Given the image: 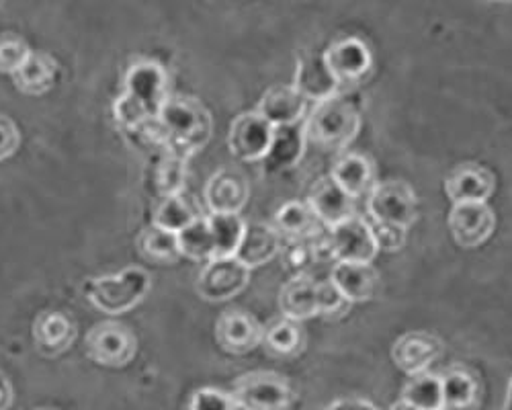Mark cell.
Returning <instances> with one entry per match:
<instances>
[{
  "instance_id": "21",
  "label": "cell",
  "mask_w": 512,
  "mask_h": 410,
  "mask_svg": "<svg viewBox=\"0 0 512 410\" xmlns=\"http://www.w3.org/2000/svg\"><path fill=\"white\" fill-rule=\"evenodd\" d=\"M293 87L306 101L316 105L336 95L338 82L330 72L324 54H308L297 64Z\"/></svg>"
},
{
  "instance_id": "36",
  "label": "cell",
  "mask_w": 512,
  "mask_h": 410,
  "mask_svg": "<svg viewBox=\"0 0 512 410\" xmlns=\"http://www.w3.org/2000/svg\"><path fill=\"white\" fill-rule=\"evenodd\" d=\"M33 50L27 41L15 33H0V74H15L25 64Z\"/></svg>"
},
{
  "instance_id": "35",
  "label": "cell",
  "mask_w": 512,
  "mask_h": 410,
  "mask_svg": "<svg viewBox=\"0 0 512 410\" xmlns=\"http://www.w3.org/2000/svg\"><path fill=\"white\" fill-rule=\"evenodd\" d=\"M302 331L293 320H279L273 322L269 328H265V339L263 343L267 345L269 351H273L275 355H295L297 351L302 349Z\"/></svg>"
},
{
  "instance_id": "6",
  "label": "cell",
  "mask_w": 512,
  "mask_h": 410,
  "mask_svg": "<svg viewBox=\"0 0 512 410\" xmlns=\"http://www.w3.org/2000/svg\"><path fill=\"white\" fill-rule=\"evenodd\" d=\"M367 214L373 224L410 228L418 218V197L406 181H383L367 195Z\"/></svg>"
},
{
  "instance_id": "15",
  "label": "cell",
  "mask_w": 512,
  "mask_h": 410,
  "mask_svg": "<svg viewBox=\"0 0 512 410\" xmlns=\"http://www.w3.org/2000/svg\"><path fill=\"white\" fill-rule=\"evenodd\" d=\"M218 345L232 355H246L265 339V328L254 316L242 310H228L216 322Z\"/></svg>"
},
{
  "instance_id": "11",
  "label": "cell",
  "mask_w": 512,
  "mask_h": 410,
  "mask_svg": "<svg viewBox=\"0 0 512 410\" xmlns=\"http://www.w3.org/2000/svg\"><path fill=\"white\" fill-rule=\"evenodd\" d=\"M449 230L459 249H480L496 230V214L488 203L453 205L449 212Z\"/></svg>"
},
{
  "instance_id": "26",
  "label": "cell",
  "mask_w": 512,
  "mask_h": 410,
  "mask_svg": "<svg viewBox=\"0 0 512 410\" xmlns=\"http://www.w3.org/2000/svg\"><path fill=\"white\" fill-rule=\"evenodd\" d=\"M330 175L353 199L369 195L377 185L371 160L361 154H347L336 160Z\"/></svg>"
},
{
  "instance_id": "17",
  "label": "cell",
  "mask_w": 512,
  "mask_h": 410,
  "mask_svg": "<svg viewBox=\"0 0 512 410\" xmlns=\"http://www.w3.org/2000/svg\"><path fill=\"white\" fill-rule=\"evenodd\" d=\"M308 203L320 218V222L328 228H334L338 224H343L345 220L357 216L355 199L332 179V175L320 177L312 185Z\"/></svg>"
},
{
  "instance_id": "41",
  "label": "cell",
  "mask_w": 512,
  "mask_h": 410,
  "mask_svg": "<svg viewBox=\"0 0 512 410\" xmlns=\"http://www.w3.org/2000/svg\"><path fill=\"white\" fill-rule=\"evenodd\" d=\"M13 404V386L11 380L0 372V410H9Z\"/></svg>"
},
{
  "instance_id": "38",
  "label": "cell",
  "mask_w": 512,
  "mask_h": 410,
  "mask_svg": "<svg viewBox=\"0 0 512 410\" xmlns=\"http://www.w3.org/2000/svg\"><path fill=\"white\" fill-rule=\"evenodd\" d=\"M373 236L375 242L379 246V253H398L400 249H404L406 238H408V228L402 226H394V224H373Z\"/></svg>"
},
{
  "instance_id": "24",
  "label": "cell",
  "mask_w": 512,
  "mask_h": 410,
  "mask_svg": "<svg viewBox=\"0 0 512 410\" xmlns=\"http://www.w3.org/2000/svg\"><path fill=\"white\" fill-rule=\"evenodd\" d=\"M308 144L304 123L297 126H283L275 128L271 148L263 158V167L267 173H283L293 169L297 162L302 160L304 150Z\"/></svg>"
},
{
  "instance_id": "18",
  "label": "cell",
  "mask_w": 512,
  "mask_h": 410,
  "mask_svg": "<svg viewBox=\"0 0 512 410\" xmlns=\"http://www.w3.org/2000/svg\"><path fill=\"white\" fill-rule=\"evenodd\" d=\"M496 189L494 175L480 164L465 162L445 181V193L453 205L459 203H488Z\"/></svg>"
},
{
  "instance_id": "22",
  "label": "cell",
  "mask_w": 512,
  "mask_h": 410,
  "mask_svg": "<svg viewBox=\"0 0 512 410\" xmlns=\"http://www.w3.org/2000/svg\"><path fill=\"white\" fill-rule=\"evenodd\" d=\"M306 109L308 101L295 91L293 85H277L263 95L256 111H259L273 128H283L304 123Z\"/></svg>"
},
{
  "instance_id": "14",
  "label": "cell",
  "mask_w": 512,
  "mask_h": 410,
  "mask_svg": "<svg viewBox=\"0 0 512 410\" xmlns=\"http://www.w3.org/2000/svg\"><path fill=\"white\" fill-rule=\"evenodd\" d=\"M324 58L338 82V87L357 85V82H361L369 74L373 66L371 52L365 41H361L359 37H345L334 41V44L324 52Z\"/></svg>"
},
{
  "instance_id": "32",
  "label": "cell",
  "mask_w": 512,
  "mask_h": 410,
  "mask_svg": "<svg viewBox=\"0 0 512 410\" xmlns=\"http://www.w3.org/2000/svg\"><path fill=\"white\" fill-rule=\"evenodd\" d=\"M207 222L213 234V244H216V259L234 257L244 236L246 222L240 216L230 214H209Z\"/></svg>"
},
{
  "instance_id": "7",
  "label": "cell",
  "mask_w": 512,
  "mask_h": 410,
  "mask_svg": "<svg viewBox=\"0 0 512 410\" xmlns=\"http://www.w3.org/2000/svg\"><path fill=\"white\" fill-rule=\"evenodd\" d=\"M232 396L240 410H285L291 402V388L279 374L252 372L234 382Z\"/></svg>"
},
{
  "instance_id": "5",
  "label": "cell",
  "mask_w": 512,
  "mask_h": 410,
  "mask_svg": "<svg viewBox=\"0 0 512 410\" xmlns=\"http://www.w3.org/2000/svg\"><path fill=\"white\" fill-rule=\"evenodd\" d=\"M345 304L330 281H316L312 277H291L279 292V308L293 322L338 312Z\"/></svg>"
},
{
  "instance_id": "23",
  "label": "cell",
  "mask_w": 512,
  "mask_h": 410,
  "mask_svg": "<svg viewBox=\"0 0 512 410\" xmlns=\"http://www.w3.org/2000/svg\"><path fill=\"white\" fill-rule=\"evenodd\" d=\"M33 341L39 353L62 355L76 341V324L62 312H41L33 322Z\"/></svg>"
},
{
  "instance_id": "19",
  "label": "cell",
  "mask_w": 512,
  "mask_h": 410,
  "mask_svg": "<svg viewBox=\"0 0 512 410\" xmlns=\"http://www.w3.org/2000/svg\"><path fill=\"white\" fill-rule=\"evenodd\" d=\"M328 281L347 304L369 302L379 292V275L367 263H336Z\"/></svg>"
},
{
  "instance_id": "27",
  "label": "cell",
  "mask_w": 512,
  "mask_h": 410,
  "mask_svg": "<svg viewBox=\"0 0 512 410\" xmlns=\"http://www.w3.org/2000/svg\"><path fill=\"white\" fill-rule=\"evenodd\" d=\"M279 234L289 236V240H314L322 234V222L310 203L304 201H287L279 208L275 218Z\"/></svg>"
},
{
  "instance_id": "28",
  "label": "cell",
  "mask_w": 512,
  "mask_h": 410,
  "mask_svg": "<svg viewBox=\"0 0 512 410\" xmlns=\"http://www.w3.org/2000/svg\"><path fill=\"white\" fill-rule=\"evenodd\" d=\"M443 408L472 410L480 398V386L465 369H451L443 378Z\"/></svg>"
},
{
  "instance_id": "16",
  "label": "cell",
  "mask_w": 512,
  "mask_h": 410,
  "mask_svg": "<svg viewBox=\"0 0 512 410\" xmlns=\"http://www.w3.org/2000/svg\"><path fill=\"white\" fill-rule=\"evenodd\" d=\"M203 197L211 214L240 216L250 197V185L242 173L224 169L207 181Z\"/></svg>"
},
{
  "instance_id": "44",
  "label": "cell",
  "mask_w": 512,
  "mask_h": 410,
  "mask_svg": "<svg viewBox=\"0 0 512 410\" xmlns=\"http://www.w3.org/2000/svg\"><path fill=\"white\" fill-rule=\"evenodd\" d=\"M41 410H50V408H41Z\"/></svg>"
},
{
  "instance_id": "10",
  "label": "cell",
  "mask_w": 512,
  "mask_h": 410,
  "mask_svg": "<svg viewBox=\"0 0 512 410\" xmlns=\"http://www.w3.org/2000/svg\"><path fill=\"white\" fill-rule=\"evenodd\" d=\"M250 283V269L236 257H220L205 263L197 279V294L207 302H228Z\"/></svg>"
},
{
  "instance_id": "20",
  "label": "cell",
  "mask_w": 512,
  "mask_h": 410,
  "mask_svg": "<svg viewBox=\"0 0 512 410\" xmlns=\"http://www.w3.org/2000/svg\"><path fill=\"white\" fill-rule=\"evenodd\" d=\"M283 251L281 234L277 228L265 222H250L246 224L244 236L236 251V259L248 267L250 271L271 263Z\"/></svg>"
},
{
  "instance_id": "31",
  "label": "cell",
  "mask_w": 512,
  "mask_h": 410,
  "mask_svg": "<svg viewBox=\"0 0 512 410\" xmlns=\"http://www.w3.org/2000/svg\"><path fill=\"white\" fill-rule=\"evenodd\" d=\"M402 400L420 410H445L443 408V380L429 372L414 376L404 386Z\"/></svg>"
},
{
  "instance_id": "13",
  "label": "cell",
  "mask_w": 512,
  "mask_h": 410,
  "mask_svg": "<svg viewBox=\"0 0 512 410\" xmlns=\"http://www.w3.org/2000/svg\"><path fill=\"white\" fill-rule=\"evenodd\" d=\"M445 353V345L439 337L412 331L402 335L392 347V361L406 376L414 378L426 374L433 363H437Z\"/></svg>"
},
{
  "instance_id": "3",
  "label": "cell",
  "mask_w": 512,
  "mask_h": 410,
  "mask_svg": "<svg viewBox=\"0 0 512 410\" xmlns=\"http://www.w3.org/2000/svg\"><path fill=\"white\" fill-rule=\"evenodd\" d=\"M304 128L308 142L324 150H343L361 132V111L355 101L336 93L312 107Z\"/></svg>"
},
{
  "instance_id": "37",
  "label": "cell",
  "mask_w": 512,
  "mask_h": 410,
  "mask_svg": "<svg viewBox=\"0 0 512 410\" xmlns=\"http://www.w3.org/2000/svg\"><path fill=\"white\" fill-rule=\"evenodd\" d=\"M191 410H240L234 396L218 388H201L191 398Z\"/></svg>"
},
{
  "instance_id": "9",
  "label": "cell",
  "mask_w": 512,
  "mask_h": 410,
  "mask_svg": "<svg viewBox=\"0 0 512 410\" xmlns=\"http://www.w3.org/2000/svg\"><path fill=\"white\" fill-rule=\"evenodd\" d=\"M330 255L336 263H367L371 265L379 255V246L373 236L371 222L353 216L330 228L328 232Z\"/></svg>"
},
{
  "instance_id": "1",
  "label": "cell",
  "mask_w": 512,
  "mask_h": 410,
  "mask_svg": "<svg viewBox=\"0 0 512 410\" xmlns=\"http://www.w3.org/2000/svg\"><path fill=\"white\" fill-rule=\"evenodd\" d=\"M170 101L168 74L152 60L136 62L125 74L123 93L113 105L117 126L127 134H138L148 123L156 121Z\"/></svg>"
},
{
  "instance_id": "39",
  "label": "cell",
  "mask_w": 512,
  "mask_h": 410,
  "mask_svg": "<svg viewBox=\"0 0 512 410\" xmlns=\"http://www.w3.org/2000/svg\"><path fill=\"white\" fill-rule=\"evenodd\" d=\"M21 148V132L17 128V123L0 113V162L11 158L17 150Z\"/></svg>"
},
{
  "instance_id": "34",
  "label": "cell",
  "mask_w": 512,
  "mask_h": 410,
  "mask_svg": "<svg viewBox=\"0 0 512 410\" xmlns=\"http://www.w3.org/2000/svg\"><path fill=\"white\" fill-rule=\"evenodd\" d=\"M187 158L164 152L156 171V185L162 197L183 195L185 181H187Z\"/></svg>"
},
{
  "instance_id": "25",
  "label": "cell",
  "mask_w": 512,
  "mask_h": 410,
  "mask_svg": "<svg viewBox=\"0 0 512 410\" xmlns=\"http://www.w3.org/2000/svg\"><path fill=\"white\" fill-rule=\"evenodd\" d=\"M60 76L58 60L44 52H31L19 72L13 74L15 87L25 95H46Z\"/></svg>"
},
{
  "instance_id": "30",
  "label": "cell",
  "mask_w": 512,
  "mask_h": 410,
  "mask_svg": "<svg viewBox=\"0 0 512 410\" xmlns=\"http://www.w3.org/2000/svg\"><path fill=\"white\" fill-rule=\"evenodd\" d=\"M140 251L144 253L146 259L168 265L181 259V246H179V234L162 230L158 226H148L140 234Z\"/></svg>"
},
{
  "instance_id": "40",
  "label": "cell",
  "mask_w": 512,
  "mask_h": 410,
  "mask_svg": "<svg viewBox=\"0 0 512 410\" xmlns=\"http://www.w3.org/2000/svg\"><path fill=\"white\" fill-rule=\"evenodd\" d=\"M320 410H379V408L373 402H369V400L340 398V400H334V402L322 406Z\"/></svg>"
},
{
  "instance_id": "43",
  "label": "cell",
  "mask_w": 512,
  "mask_h": 410,
  "mask_svg": "<svg viewBox=\"0 0 512 410\" xmlns=\"http://www.w3.org/2000/svg\"><path fill=\"white\" fill-rule=\"evenodd\" d=\"M504 410H512V380L508 384V392H506V402H504Z\"/></svg>"
},
{
  "instance_id": "4",
  "label": "cell",
  "mask_w": 512,
  "mask_h": 410,
  "mask_svg": "<svg viewBox=\"0 0 512 410\" xmlns=\"http://www.w3.org/2000/svg\"><path fill=\"white\" fill-rule=\"evenodd\" d=\"M150 275L142 267H127L113 275L93 277L84 292L89 302L109 316H119L134 310L150 290Z\"/></svg>"
},
{
  "instance_id": "2",
  "label": "cell",
  "mask_w": 512,
  "mask_h": 410,
  "mask_svg": "<svg viewBox=\"0 0 512 410\" xmlns=\"http://www.w3.org/2000/svg\"><path fill=\"white\" fill-rule=\"evenodd\" d=\"M158 121L164 134V152L187 160L201 152L213 134L211 113L193 97H170Z\"/></svg>"
},
{
  "instance_id": "33",
  "label": "cell",
  "mask_w": 512,
  "mask_h": 410,
  "mask_svg": "<svg viewBox=\"0 0 512 410\" xmlns=\"http://www.w3.org/2000/svg\"><path fill=\"white\" fill-rule=\"evenodd\" d=\"M199 216L191 208V203L183 195H173V197H162L160 205L154 212L152 224L168 230V232H183L187 226H191Z\"/></svg>"
},
{
  "instance_id": "42",
  "label": "cell",
  "mask_w": 512,
  "mask_h": 410,
  "mask_svg": "<svg viewBox=\"0 0 512 410\" xmlns=\"http://www.w3.org/2000/svg\"><path fill=\"white\" fill-rule=\"evenodd\" d=\"M390 410H420V408H414V406L406 404L404 400H398L396 404H392V408H390Z\"/></svg>"
},
{
  "instance_id": "8",
  "label": "cell",
  "mask_w": 512,
  "mask_h": 410,
  "mask_svg": "<svg viewBox=\"0 0 512 410\" xmlns=\"http://www.w3.org/2000/svg\"><path fill=\"white\" fill-rule=\"evenodd\" d=\"M138 353L136 335L119 322H99L87 335V355L105 367H125Z\"/></svg>"
},
{
  "instance_id": "29",
  "label": "cell",
  "mask_w": 512,
  "mask_h": 410,
  "mask_svg": "<svg viewBox=\"0 0 512 410\" xmlns=\"http://www.w3.org/2000/svg\"><path fill=\"white\" fill-rule=\"evenodd\" d=\"M181 257L191 261L209 263L216 259V244H213V234L207 222V216H199L191 226L179 232Z\"/></svg>"
},
{
  "instance_id": "12",
  "label": "cell",
  "mask_w": 512,
  "mask_h": 410,
  "mask_svg": "<svg viewBox=\"0 0 512 410\" xmlns=\"http://www.w3.org/2000/svg\"><path fill=\"white\" fill-rule=\"evenodd\" d=\"M275 128L259 113L248 111L238 115L228 132V148L232 156L244 162H263L271 148Z\"/></svg>"
}]
</instances>
